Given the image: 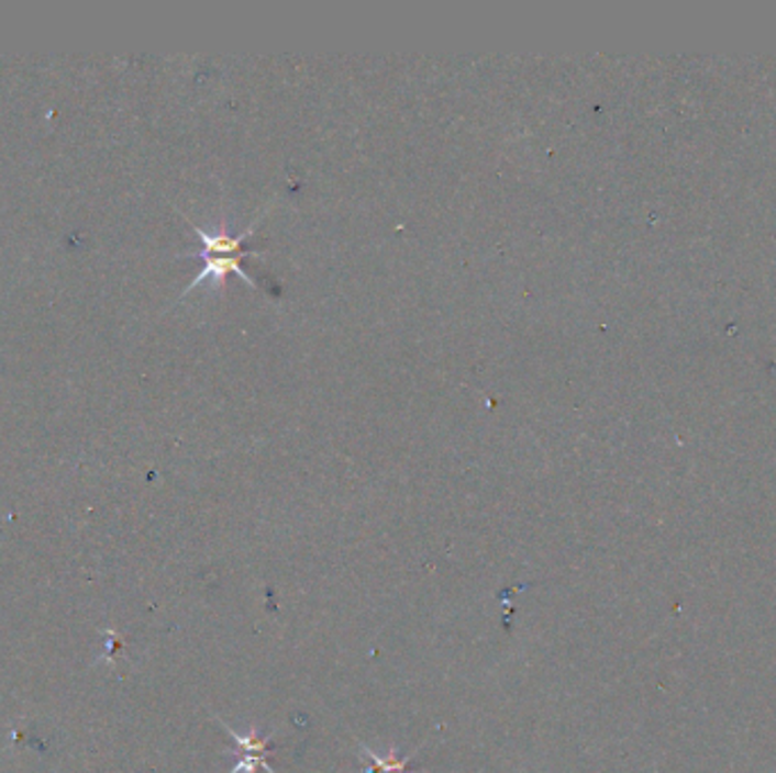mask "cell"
I'll return each instance as SVG.
<instances>
[{
  "label": "cell",
  "instance_id": "cell-3",
  "mask_svg": "<svg viewBox=\"0 0 776 773\" xmlns=\"http://www.w3.org/2000/svg\"><path fill=\"white\" fill-rule=\"evenodd\" d=\"M191 257H198L202 261V268L200 272L193 277V281H189V287L185 289V293L180 298H187L198 284H202V281H211L217 289H221L225 281H228V275H236L241 277L245 284H251L253 289H259L257 287V281L245 272L243 268V259L245 255H228V257H211V255H191Z\"/></svg>",
  "mask_w": 776,
  "mask_h": 773
},
{
  "label": "cell",
  "instance_id": "cell-4",
  "mask_svg": "<svg viewBox=\"0 0 776 773\" xmlns=\"http://www.w3.org/2000/svg\"><path fill=\"white\" fill-rule=\"evenodd\" d=\"M357 744H359L362 758L368 762L364 766V773H415V771H409V762L418 755V751L407 758H398L396 749L388 751V755H379L370 747H366L364 742H357Z\"/></svg>",
  "mask_w": 776,
  "mask_h": 773
},
{
  "label": "cell",
  "instance_id": "cell-1",
  "mask_svg": "<svg viewBox=\"0 0 776 773\" xmlns=\"http://www.w3.org/2000/svg\"><path fill=\"white\" fill-rule=\"evenodd\" d=\"M189 221V219H187ZM191 223V221H189ZM259 219L245 227L243 232L234 234L230 229V223L228 221H221L214 229H202L198 225H193L198 238H200V250L193 253V255H211V257H228V255H245V257H257V255H264L262 250H253V248H243V243L245 238H251V234L255 232Z\"/></svg>",
  "mask_w": 776,
  "mask_h": 773
},
{
  "label": "cell",
  "instance_id": "cell-2",
  "mask_svg": "<svg viewBox=\"0 0 776 773\" xmlns=\"http://www.w3.org/2000/svg\"><path fill=\"white\" fill-rule=\"evenodd\" d=\"M217 721L230 732V737L236 742V749H239V753H236V755H239V762H236V766H234L230 773H257L259 766H262L264 771H268V773H277V771H273V766L268 764V758L273 755V753H270V744H273V737H270V735L262 737V735H257L255 728H251V732L241 735V732H236L230 724H225L221 717H217Z\"/></svg>",
  "mask_w": 776,
  "mask_h": 773
}]
</instances>
